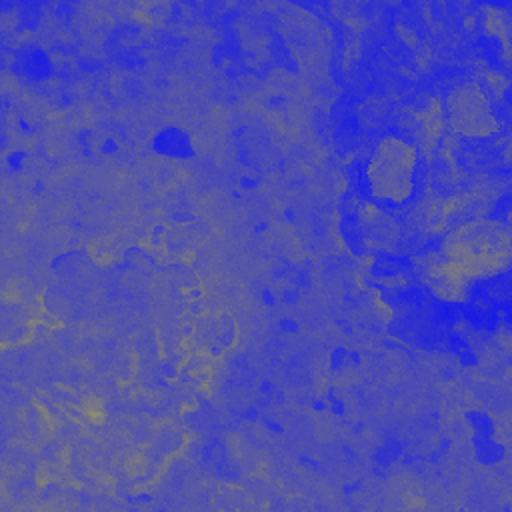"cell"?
I'll list each match as a JSON object with an SVG mask.
<instances>
[{"label":"cell","mask_w":512,"mask_h":512,"mask_svg":"<svg viewBox=\"0 0 512 512\" xmlns=\"http://www.w3.org/2000/svg\"><path fill=\"white\" fill-rule=\"evenodd\" d=\"M446 258L452 260L466 276L494 272L508 262V232L484 222H474L446 240Z\"/></svg>","instance_id":"cell-1"},{"label":"cell","mask_w":512,"mask_h":512,"mask_svg":"<svg viewBox=\"0 0 512 512\" xmlns=\"http://www.w3.org/2000/svg\"><path fill=\"white\" fill-rule=\"evenodd\" d=\"M416 152L398 138H386L368 162V182L378 198L404 202L414 186Z\"/></svg>","instance_id":"cell-2"},{"label":"cell","mask_w":512,"mask_h":512,"mask_svg":"<svg viewBox=\"0 0 512 512\" xmlns=\"http://www.w3.org/2000/svg\"><path fill=\"white\" fill-rule=\"evenodd\" d=\"M448 110L452 126L462 134L484 136L490 134L496 126L490 106L476 86H460L454 90L448 102Z\"/></svg>","instance_id":"cell-3"},{"label":"cell","mask_w":512,"mask_h":512,"mask_svg":"<svg viewBox=\"0 0 512 512\" xmlns=\"http://www.w3.org/2000/svg\"><path fill=\"white\" fill-rule=\"evenodd\" d=\"M422 276L428 282V286L444 300H456L460 298L464 286H466V274L446 256L430 254L420 264Z\"/></svg>","instance_id":"cell-4"}]
</instances>
